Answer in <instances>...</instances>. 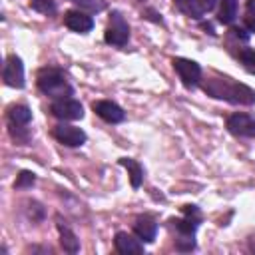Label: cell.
Segmentation results:
<instances>
[{"label":"cell","mask_w":255,"mask_h":255,"mask_svg":"<svg viewBox=\"0 0 255 255\" xmlns=\"http://www.w3.org/2000/svg\"><path fill=\"white\" fill-rule=\"evenodd\" d=\"M203 90L219 100L231 102V104H243V106H253L255 104V90L239 84L231 78H211L203 82Z\"/></svg>","instance_id":"6da1fadb"},{"label":"cell","mask_w":255,"mask_h":255,"mask_svg":"<svg viewBox=\"0 0 255 255\" xmlns=\"http://www.w3.org/2000/svg\"><path fill=\"white\" fill-rule=\"evenodd\" d=\"M38 88H40L46 96L56 98V100L72 96V88H70L68 80H66L64 74H62L60 70H56V68H46V70H42V72L38 74Z\"/></svg>","instance_id":"7a4b0ae2"},{"label":"cell","mask_w":255,"mask_h":255,"mask_svg":"<svg viewBox=\"0 0 255 255\" xmlns=\"http://www.w3.org/2000/svg\"><path fill=\"white\" fill-rule=\"evenodd\" d=\"M106 42L112 46H124L129 40V26L120 12H114L110 18V26L106 28Z\"/></svg>","instance_id":"3957f363"},{"label":"cell","mask_w":255,"mask_h":255,"mask_svg":"<svg viewBox=\"0 0 255 255\" xmlns=\"http://www.w3.org/2000/svg\"><path fill=\"white\" fill-rule=\"evenodd\" d=\"M52 114L58 118V120H64V122H72V120H82L84 116V108L80 102L72 100V98H60L52 104Z\"/></svg>","instance_id":"277c9868"},{"label":"cell","mask_w":255,"mask_h":255,"mask_svg":"<svg viewBox=\"0 0 255 255\" xmlns=\"http://www.w3.org/2000/svg\"><path fill=\"white\" fill-rule=\"evenodd\" d=\"M173 68H175V72H177V76H179V80H181V84L185 88H193L201 78V68L193 60L175 58L173 60Z\"/></svg>","instance_id":"5b68a950"},{"label":"cell","mask_w":255,"mask_h":255,"mask_svg":"<svg viewBox=\"0 0 255 255\" xmlns=\"http://www.w3.org/2000/svg\"><path fill=\"white\" fill-rule=\"evenodd\" d=\"M227 129L241 137H255V118L249 114H233L227 118Z\"/></svg>","instance_id":"8992f818"},{"label":"cell","mask_w":255,"mask_h":255,"mask_svg":"<svg viewBox=\"0 0 255 255\" xmlns=\"http://www.w3.org/2000/svg\"><path fill=\"white\" fill-rule=\"evenodd\" d=\"M4 84L10 88H22L24 86V64L18 56H8L4 64Z\"/></svg>","instance_id":"52a82bcc"},{"label":"cell","mask_w":255,"mask_h":255,"mask_svg":"<svg viewBox=\"0 0 255 255\" xmlns=\"http://www.w3.org/2000/svg\"><path fill=\"white\" fill-rule=\"evenodd\" d=\"M54 137H56L60 143L68 145V147H78V145H82V143L86 141L84 129H80V128H76V126H68V124L56 126V128H54Z\"/></svg>","instance_id":"ba28073f"},{"label":"cell","mask_w":255,"mask_h":255,"mask_svg":"<svg viewBox=\"0 0 255 255\" xmlns=\"http://www.w3.org/2000/svg\"><path fill=\"white\" fill-rule=\"evenodd\" d=\"M185 217L183 219H175V229L179 231L181 237H193L197 227H199V215H197V207L195 205H185L183 207Z\"/></svg>","instance_id":"9c48e42d"},{"label":"cell","mask_w":255,"mask_h":255,"mask_svg":"<svg viewBox=\"0 0 255 255\" xmlns=\"http://www.w3.org/2000/svg\"><path fill=\"white\" fill-rule=\"evenodd\" d=\"M64 24H66L72 32H78V34H86V32H90V30L94 28V20H92L88 14L80 12V10H70V12H66Z\"/></svg>","instance_id":"30bf717a"},{"label":"cell","mask_w":255,"mask_h":255,"mask_svg":"<svg viewBox=\"0 0 255 255\" xmlns=\"http://www.w3.org/2000/svg\"><path fill=\"white\" fill-rule=\"evenodd\" d=\"M94 112L108 124H120L124 120V110L110 102V100H102V102H94Z\"/></svg>","instance_id":"8fae6325"},{"label":"cell","mask_w":255,"mask_h":255,"mask_svg":"<svg viewBox=\"0 0 255 255\" xmlns=\"http://www.w3.org/2000/svg\"><path fill=\"white\" fill-rule=\"evenodd\" d=\"M114 243H116V249H118L122 255H139V253H143V245L139 243V237L135 239L133 235H129V233H126V231L116 233Z\"/></svg>","instance_id":"7c38bea8"},{"label":"cell","mask_w":255,"mask_h":255,"mask_svg":"<svg viewBox=\"0 0 255 255\" xmlns=\"http://www.w3.org/2000/svg\"><path fill=\"white\" fill-rule=\"evenodd\" d=\"M155 231H157V223L151 219V217H147V215H143V217H137L135 219V223H133V233L141 239V241H153L155 239Z\"/></svg>","instance_id":"4fadbf2b"},{"label":"cell","mask_w":255,"mask_h":255,"mask_svg":"<svg viewBox=\"0 0 255 255\" xmlns=\"http://www.w3.org/2000/svg\"><path fill=\"white\" fill-rule=\"evenodd\" d=\"M58 231H60V243H62L64 251H68V253H78V249H80V241H78L76 233H74L68 225H64L62 221L58 223Z\"/></svg>","instance_id":"5bb4252c"},{"label":"cell","mask_w":255,"mask_h":255,"mask_svg":"<svg viewBox=\"0 0 255 255\" xmlns=\"http://www.w3.org/2000/svg\"><path fill=\"white\" fill-rule=\"evenodd\" d=\"M120 165H124L128 169V175H129V181H131V187L137 189L143 181V169L141 165L135 161V159H129V157H122L120 159Z\"/></svg>","instance_id":"9a60e30c"},{"label":"cell","mask_w":255,"mask_h":255,"mask_svg":"<svg viewBox=\"0 0 255 255\" xmlns=\"http://www.w3.org/2000/svg\"><path fill=\"white\" fill-rule=\"evenodd\" d=\"M8 118H10L12 126H26L32 120V112L26 106H12L8 112Z\"/></svg>","instance_id":"2e32d148"},{"label":"cell","mask_w":255,"mask_h":255,"mask_svg":"<svg viewBox=\"0 0 255 255\" xmlns=\"http://www.w3.org/2000/svg\"><path fill=\"white\" fill-rule=\"evenodd\" d=\"M173 4L177 6V10H181L185 16H189L193 20H199L203 16V10L199 8L197 0H173Z\"/></svg>","instance_id":"e0dca14e"},{"label":"cell","mask_w":255,"mask_h":255,"mask_svg":"<svg viewBox=\"0 0 255 255\" xmlns=\"http://www.w3.org/2000/svg\"><path fill=\"white\" fill-rule=\"evenodd\" d=\"M221 8H219V22L221 24H231L237 16V0H219Z\"/></svg>","instance_id":"ac0fdd59"},{"label":"cell","mask_w":255,"mask_h":255,"mask_svg":"<svg viewBox=\"0 0 255 255\" xmlns=\"http://www.w3.org/2000/svg\"><path fill=\"white\" fill-rule=\"evenodd\" d=\"M237 56H239V62L243 64V68H245L249 74H255V50H251V48H241Z\"/></svg>","instance_id":"d6986e66"},{"label":"cell","mask_w":255,"mask_h":255,"mask_svg":"<svg viewBox=\"0 0 255 255\" xmlns=\"http://www.w3.org/2000/svg\"><path fill=\"white\" fill-rule=\"evenodd\" d=\"M74 2L76 6H80L82 10H88V12H102L106 10V0H70Z\"/></svg>","instance_id":"ffe728a7"},{"label":"cell","mask_w":255,"mask_h":255,"mask_svg":"<svg viewBox=\"0 0 255 255\" xmlns=\"http://www.w3.org/2000/svg\"><path fill=\"white\" fill-rule=\"evenodd\" d=\"M30 6H32L36 12L46 14V16H50V14L56 12V2H54V0H30Z\"/></svg>","instance_id":"44dd1931"},{"label":"cell","mask_w":255,"mask_h":255,"mask_svg":"<svg viewBox=\"0 0 255 255\" xmlns=\"http://www.w3.org/2000/svg\"><path fill=\"white\" fill-rule=\"evenodd\" d=\"M34 181H36V175H34L32 171H20V175H18V179H16V183H14V187H18V189L32 187Z\"/></svg>","instance_id":"7402d4cb"},{"label":"cell","mask_w":255,"mask_h":255,"mask_svg":"<svg viewBox=\"0 0 255 255\" xmlns=\"http://www.w3.org/2000/svg\"><path fill=\"white\" fill-rule=\"evenodd\" d=\"M245 26L255 32V0H247L245 4Z\"/></svg>","instance_id":"603a6c76"},{"label":"cell","mask_w":255,"mask_h":255,"mask_svg":"<svg viewBox=\"0 0 255 255\" xmlns=\"http://www.w3.org/2000/svg\"><path fill=\"white\" fill-rule=\"evenodd\" d=\"M217 2H219V0H197L199 8H201L203 12H211V10L217 6Z\"/></svg>","instance_id":"cb8c5ba5"},{"label":"cell","mask_w":255,"mask_h":255,"mask_svg":"<svg viewBox=\"0 0 255 255\" xmlns=\"http://www.w3.org/2000/svg\"><path fill=\"white\" fill-rule=\"evenodd\" d=\"M233 32H235V36H239L241 40H247V38H249V34H245V30H241V28H233Z\"/></svg>","instance_id":"d4e9b609"}]
</instances>
